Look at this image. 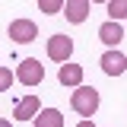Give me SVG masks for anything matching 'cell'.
<instances>
[{"instance_id": "cell-1", "label": "cell", "mask_w": 127, "mask_h": 127, "mask_svg": "<svg viewBox=\"0 0 127 127\" xmlns=\"http://www.w3.org/2000/svg\"><path fill=\"white\" fill-rule=\"evenodd\" d=\"M98 105H102V98H98V89H92V86H76L70 95V108L83 118H92L98 111Z\"/></svg>"}, {"instance_id": "cell-2", "label": "cell", "mask_w": 127, "mask_h": 127, "mask_svg": "<svg viewBox=\"0 0 127 127\" xmlns=\"http://www.w3.org/2000/svg\"><path fill=\"white\" fill-rule=\"evenodd\" d=\"M16 79L22 86H38L45 79V67L38 64V57H26V61H19V67H16Z\"/></svg>"}, {"instance_id": "cell-3", "label": "cell", "mask_w": 127, "mask_h": 127, "mask_svg": "<svg viewBox=\"0 0 127 127\" xmlns=\"http://www.w3.org/2000/svg\"><path fill=\"white\" fill-rule=\"evenodd\" d=\"M48 57L57 64H67L73 57V38L70 35H51L48 38Z\"/></svg>"}, {"instance_id": "cell-4", "label": "cell", "mask_w": 127, "mask_h": 127, "mask_svg": "<svg viewBox=\"0 0 127 127\" xmlns=\"http://www.w3.org/2000/svg\"><path fill=\"white\" fill-rule=\"evenodd\" d=\"M6 32H10V38H13L16 45H32V41L38 38V26H35L32 19H13Z\"/></svg>"}, {"instance_id": "cell-5", "label": "cell", "mask_w": 127, "mask_h": 127, "mask_svg": "<svg viewBox=\"0 0 127 127\" xmlns=\"http://www.w3.org/2000/svg\"><path fill=\"white\" fill-rule=\"evenodd\" d=\"M98 64H102V73H105V76H121V73L127 70V57L118 51V48H108Z\"/></svg>"}, {"instance_id": "cell-6", "label": "cell", "mask_w": 127, "mask_h": 127, "mask_svg": "<svg viewBox=\"0 0 127 127\" xmlns=\"http://www.w3.org/2000/svg\"><path fill=\"white\" fill-rule=\"evenodd\" d=\"M98 38H102L108 48H118L121 41H124V26H121L118 19H108V22L98 26Z\"/></svg>"}, {"instance_id": "cell-7", "label": "cell", "mask_w": 127, "mask_h": 127, "mask_svg": "<svg viewBox=\"0 0 127 127\" xmlns=\"http://www.w3.org/2000/svg\"><path fill=\"white\" fill-rule=\"evenodd\" d=\"M83 67L79 64H61V70H57V79H61V86H67V89H76V86H83Z\"/></svg>"}, {"instance_id": "cell-8", "label": "cell", "mask_w": 127, "mask_h": 127, "mask_svg": "<svg viewBox=\"0 0 127 127\" xmlns=\"http://www.w3.org/2000/svg\"><path fill=\"white\" fill-rule=\"evenodd\" d=\"M89 3H92V0H67V3H64L67 22H73V26L86 22V19H89Z\"/></svg>"}, {"instance_id": "cell-9", "label": "cell", "mask_w": 127, "mask_h": 127, "mask_svg": "<svg viewBox=\"0 0 127 127\" xmlns=\"http://www.w3.org/2000/svg\"><path fill=\"white\" fill-rule=\"evenodd\" d=\"M38 111H41L38 95H26V98H19V102H16L13 118H16V121H35V114H38Z\"/></svg>"}, {"instance_id": "cell-10", "label": "cell", "mask_w": 127, "mask_h": 127, "mask_svg": "<svg viewBox=\"0 0 127 127\" xmlns=\"http://www.w3.org/2000/svg\"><path fill=\"white\" fill-rule=\"evenodd\" d=\"M35 127H64V111L41 108L38 114H35Z\"/></svg>"}, {"instance_id": "cell-11", "label": "cell", "mask_w": 127, "mask_h": 127, "mask_svg": "<svg viewBox=\"0 0 127 127\" xmlns=\"http://www.w3.org/2000/svg\"><path fill=\"white\" fill-rule=\"evenodd\" d=\"M105 6H108V19H118V22L127 19V0H108Z\"/></svg>"}, {"instance_id": "cell-12", "label": "cell", "mask_w": 127, "mask_h": 127, "mask_svg": "<svg viewBox=\"0 0 127 127\" xmlns=\"http://www.w3.org/2000/svg\"><path fill=\"white\" fill-rule=\"evenodd\" d=\"M64 3H67V0H38V10L48 13V16H57L64 10Z\"/></svg>"}, {"instance_id": "cell-13", "label": "cell", "mask_w": 127, "mask_h": 127, "mask_svg": "<svg viewBox=\"0 0 127 127\" xmlns=\"http://www.w3.org/2000/svg\"><path fill=\"white\" fill-rule=\"evenodd\" d=\"M13 70L10 67H0V92H6V89H13Z\"/></svg>"}, {"instance_id": "cell-14", "label": "cell", "mask_w": 127, "mask_h": 127, "mask_svg": "<svg viewBox=\"0 0 127 127\" xmlns=\"http://www.w3.org/2000/svg\"><path fill=\"white\" fill-rule=\"evenodd\" d=\"M76 127H95V124H92V118H83V121H79Z\"/></svg>"}, {"instance_id": "cell-15", "label": "cell", "mask_w": 127, "mask_h": 127, "mask_svg": "<svg viewBox=\"0 0 127 127\" xmlns=\"http://www.w3.org/2000/svg\"><path fill=\"white\" fill-rule=\"evenodd\" d=\"M0 127H13V124H10V121H3V118H0Z\"/></svg>"}, {"instance_id": "cell-16", "label": "cell", "mask_w": 127, "mask_h": 127, "mask_svg": "<svg viewBox=\"0 0 127 127\" xmlns=\"http://www.w3.org/2000/svg\"><path fill=\"white\" fill-rule=\"evenodd\" d=\"M92 3H108V0H92Z\"/></svg>"}]
</instances>
